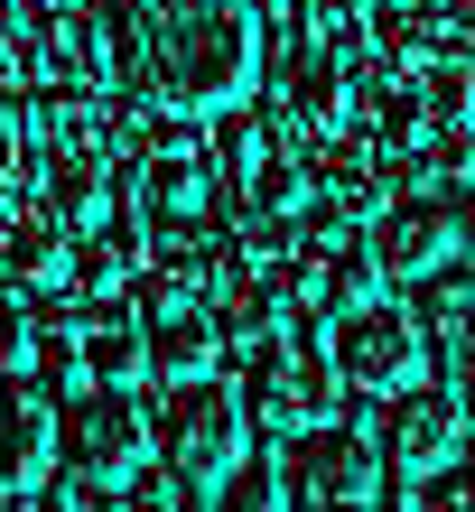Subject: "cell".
I'll return each mask as SVG.
<instances>
[{
	"instance_id": "obj_1",
	"label": "cell",
	"mask_w": 475,
	"mask_h": 512,
	"mask_svg": "<svg viewBox=\"0 0 475 512\" xmlns=\"http://www.w3.org/2000/svg\"><path fill=\"white\" fill-rule=\"evenodd\" d=\"M112 19V84L150 103L224 112L261 84L252 0H103Z\"/></svg>"
},
{
	"instance_id": "obj_2",
	"label": "cell",
	"mask_w": 475,
	"mask_h": 512,
	"mask_svg": "<svg viewBox=\"0 0 475 512\" xmlns=\"http://www.w3.org/2000/svg\"><path fill=\"white\" fill-rule=\"evenodd\" d=\"M150 429H159V457H168L177 485H187V494H215L224 475H233V457L252 447V410H243V391H233V382L196 373V382H177L168 401L150 410Z\"/></svg>"
},
{
	"instance_id": "obj_3",
	"label": "cell",
	"mask_w": 475,
	"mask_h": 512,
	"mask_svg": "<svg viewBox=\"0 0 475 512\" xmlns=\"http://www.w3.org/2000/svg\"><path fill=\"white\" fill-rule=\"evenodd\" d=\"M56 447H66V475H84L94 494H112L122 475L150 457V401L140 382H94L56 410Z\"/></svg>"
},
{
	"instance_id": "obj_4",
	"label": "cell",
	"mask_w": 475,
	"mask_h": 512,
	"mask_svg": "<svg viewBox=\"0 0 475 512\" xmlns=\"http://www.w3.org/2000/svg\"><path fill=\"white\" fill-rule=\"evenodd\" d=\"M326 364H336L345 391H401L429 373V326L401 308V298H354V308L326 317Z\"/></svg>"
},
{
	"instance_id": "obj_5",
	"label": "cell",
	"mask_w": 475,
	"mask_h": 512,
	"mask_svg": "<svg viewBox=\"0 0 475 512\" xmlns=\"http://www.w3.org/2000/svg\"><path fill=\"white\" fill-rule=\"evenodd\" d=\"M271 466H280V494L289 503H373L392 457L364 438V419H336V410H326V419H308V429L280 438Z\"/></svg>"
},
{
	"instance_id": "obj_6",
	"label": "cell",
	"mask_w": 475,
	"mask_h": 512,
	"mask_svg": "<svg viewBox=\"0 0 475 512\" xmlns=\"http://www.w3.org/2000/svg\"><path fill=\"white\" fill-rule=\"evenodd\" d=\"M233 391H243L252 429H271V438L308 429V419H326V410H345V382H336V364H326V345H299V336L252 345V364H243Z\"/></svg>"
},
{
	"instance_id": "obj_7",
	"label": "cell",
	"mask_w": 475,
	"mask_h": 512,
	"mask_svg": "<svg viewBox=\"0 0 475 512\" xmlns=\"http://www.w3.org/2000/svg\"><path fill=\"white\" fill-rule=\"evenodd\" d=\"M373 94H382V75H373V66H354L345 47H317V38L280 66V112H299V131H308V140L354 131V112H364Z\"/></svg>"
},
{
	"instance_id": "obj_8",
	"label": "cell",
	"mask_w": 475,
	"mask_h": 512,
	"mask_svg": "<svg viewBox=\"0 0 475 512\" xmlns=\"http://www.w3.org/2000/svg\"><path fill=\"white\" fill-rule=\"evenodd\" d=\"M457 447H466V401H457L448 382H429V373L401 382L392 410H382V457L410 466V475H429V466H448Z\"/></svg>"
},
{
	"instance_id": "obj_9",
	"label": "cell",
	"mask_w": 475,
	"mask_h": 512,
	"mask_svg": "<svg viewBox=\"0 0 475 512\" xmlns=\"http://www.w3.org/2000/svg\"><path fill=\"white\" fill-rule=\"evenodd\" d=\"M56 466V391L38 373H0V503L38 494Z\"/></svg>"
},
{
	"instance_id": "obj_10",
	"label": "cell",
	"mask_w": 475,
	"mask_h": 512,
	"mask_svg": "<svg viewBox=\"0 0 475 512\" xmlns=\"http://www.w3.org/2000/svg\"><path fill=\"white\" fill-rule=\"evenodd\" d=\"M364 243H373V270H382V280L410 289V280H429V270L457 252V224H448V205H438V196H392L373 215Z\"/></svg>"
},
{
	"instance_id": "obj_11",
	"label": "cell",
	"mask_w": 475,
	"mask_h": 512,
	"mask_svg": "<svg viewBox=\"0 0 475 512\" xmlns=\"http://www.w3.org/2000/svg\"><path fill=\"white\" fill-rule=\"evenodd\" d=\"M75 261V233L56 224L47 196H10L0 205V289H56Z\"/></svg>"
},
{
	"instance_id": "obj_12",
	"label": "cell",
	"mask_w": 475,
	"mask_h": 512,
	"mask_svg": "<svg viewBox=\"0 0 475 512\" xmlns=\"http://www.w3.org/2000/svg\"><path fill=\"white\" fill-rule=\"evenodd\" d=\"M140 336H150V373L159 382H196V373H215L224 364V317L205 308V298H168V308L140 317Z\"/></svg>"
},
{
	"instance_id": "obj_13",
	"label": "cell",
	"mask_w": 475,
	"mask_h": 512,
	"mask_svg": "<svg viewBox=\"0 0 475 512\" xmlns=\"http://www.w3.org/2000/svg\"><path fill=\"white\" fill-rule=\"evenodd\" d=\"M140 270H150V233H140V215H103L94 233H75L66 289L75 298H131Z\"/></svg>"
},
{
	"instance_id": "obj_14",
	"label": "cell",
	"mask_w": 475,
	"mask_h": 512,
	"mask_svg": "<svg viewBox=\"0 0 475 512\" xmlns=\"http://www.w3.org/2000/svg\"><path fill=\"white\" fill-rule=\"evenodd\" d=\"M75 354L94 382H140L150 373V336H140L131 298H75Z\"/></svg>"
},
{
	"instance_id": "obj_15",
	"label": "cell",
	"mask_w": 475,
	"mask_h": 512,
	"mask_svg": "<svg viewBox=\"0 0 475 512\" xmlns=\"http://www.w3.org/2000/svg\"><path fill=\"white\" fill-rule=\"evenodd\" d=\"M205 122H215V140H205V168H215V187L243 196V187H252V168L280 149V122H271L252 94H243V103H224V112H205Z\"/></svg>"
},
{
	"instance_id": "obj_16",
	"label": "cell",
	"mask_w": 475,
	"mask_h": 512,
	"mask_svg": "<svg viewBox=\"0 0 475 512\" xmlns=\"http://www.w3.org/2000/svg\"><path fill=\"white\" fill-rule=\"evenodd\" d=\"M215 298H224V308H215V317H224V345L252 354V345H280V336H289V289L252 280V270H233Z\"/></svg>"
},
{
	"instance_id": "obj_17",
	"label": "cell",
	"mask_w": 475,
	"mask_h": 512,
	"mask_svg": "<svg viewBox=\"0 0 475 512\" xmlns=\"http://www.w3.org/2000/svg\"><path fill=\"white\" fill-rule=\"evenodd\" d=\"M410 289H420V308H410V317H420L429 336H448V345H466V336H475V261H457V252H448L429 280H410Z\"/></svg>"
},
{
	"instance_id": "obj_18",
	"label": "cell",
	"mask_w": 475,
	"mask_h": 512,
	"mask_svg": "<svg viewBox=\"0 0 475 512\" xmlns=\"http://www.w3.org/2000/svg\"><path fill=\"white\" fill-rule=\"evenodd\" d=\"M401 503H448V512H475V466H466V457L429 466V485H401Z\"/></svg>"
},
{
	"instance_id": "obj_19",
	"label": "cell",
	"mask_w": 475,
	"mask_h": 512,
	"mask_svg": "<svg viewBox=\"0 0 475 512\" xmlns=\"http://www.w3.org/2000/svg\"><path fill=\"white\" fill-rule=\"evenodd\" d=\"M438 205H448L457 243H475V177H438Z\"/></svg>"
},
{
	"instance_id": "obj_20",
	"label": "cell",
	"mask_w": 475,
	"mask_h": 512,
	"mask_svg": "<svg viewBox=\"0 0 475 512\" xmlns=\"http://www.w3.org/2000/svg\"><path fill=\"white\" fill-rule=\"evenodd\" d=\"M457 401H466V429H475V373H466V382H457Z\"/></svg>"
}]
</instances>
